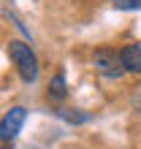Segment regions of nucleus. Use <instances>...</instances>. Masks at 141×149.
Wrapping results in <instances>:
<instances>
[{"label": "nucleus", "mask_w": 141, "mask_h": 149, "mask_svg": "<svg viewBox=\"0 0 141 149\" xmlns=\"http://www.w3.org/2000/svg\"><path fill=\"white\" fill-rule=\"evenodd\" d=\"M24 119H27V109H24V106L8 109V111L3 114V119H0V141H3V144H11L14 138L19 136Z\"/></svg>", "instance_id": "3"}, {"label": "nucleus", "mask_w": 141, "mask_h": 149, "mask_svg": "<svg viewBox=\"0 0 141 149\" xmlns=\"http://www.w3.org/2000/svg\"><path fill=\"white\" fill-rule=\"evenodd\" d=\"M57 117H60V119H65V122H70V125H82V122L90 119L87 114L76 111V109H60V111H57Z\"/></svg>", "instance_id": "6"}, {"label": "nucleus", "mask_w": 141, "mask_h": 149, "mask_svg": "<svg viewBox=\"0 0 141 149\" xmlns=\"http://www.w3.org/2000/svg\"><path fill=\"white\" fill-rule=\"evenodd\" d=\"M117 11H141V0H111Z\"/></svg>", "instance_id": "7"}, {"label": "nucleus", "mask_w": 141, "mask_h": 149, "mask_svg": "<svg viewBox=\"0 0 141 149\" xmlns=\"http://www.w3.org/2000/svg\"><path fill=\"white\" fill-rule=\"evenodd\" d=\"M122 65H125L128 73H141V43H128V46L119 49Z\"/></svg>", "instance_id": "4"}, {"label": "nucleus", "mask_w": 141, "mask_h": 149, "mask_svg": "<svg viewBox=\"0 0 141 149\" xmlns=\"http://www.w3.org/2000/svg\"><path fill=\"white\" fill-rule=\"evenodd\" d=\"M0 149H11V146H8V144H6V146H0Z\"/></svg>", "instance_id": "8"}, {"label": "nucleus", "mask_w": 141, "mask_h": 149, "mask_svg": "<svg viewBox=\"0 0 141 149\" xmlns=\"http://www.w3.org/2000/svg\"><path fill=\"white\" fill-rule=\"evenodd\" d=\"M49 98L57 100V103L68 98V81H65V73H63V71L49 79Z\"/></svg>", "instance_id": "5"}, {"label": "nucleus", "mask_w": 141, "mask_h": 149, "mask_svg": "<svg viewBox=\"0 0 141 149\" xmlns=\"http://www.w3.org/2000/svg\"><path fill=\"white\" fill-rule=\"evenodd\" d=\"M92 65H95V71H98L103 79H109V81H117V79H122L128 73L125 65H122L119 52L111 49V46H101L98 52H95L92 54Z\"/></svg>", "instance_id": "2"}, {"label": "nucleus", "mask_w": 141, "mask_h": 149, "mask_svg": "<svg viewBox=\"0 0 141 149\" xmlns=\"http://www.w3.org/2000/svg\"><path fill=\"white\" fill-rule=\"evenodd\" d=\"M8 57H11L16 73H19V79L24 84H33L38 79L41 68H38V57H35L33 46H27L24 41H11L8 43Z\"/></svg>", "instance_id": "1"}]
</instances>
